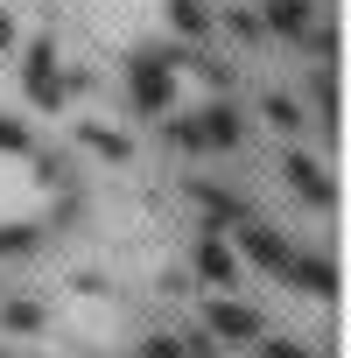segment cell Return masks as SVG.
I'll return each mask as SVG.
<instances>
[{
	"label": "cell",
	"instance_id": "cell-1",
	"mask_svg": "<svg viewBox=\"0 0 351 358\" xmlns=\"http://www.w3.org/2000/svg\"><path fill=\"white\" fill-rule=\"evenodd\" d=\"M211 323H218V330H232V337H253V316H246V309H218Z\"/></svg>",
	"mask_w": 351,
	"mask_h": 358
},
{
	"label": "cell",
	"instance_id": "cell-2",
	"mask_svg": "<svg viewBox=\"0 0 351 358\" xmlns=\"http://www.w3.org/2000/svg\"><path fill=\"white\" fill-rule=\"evenodd\" d=\"M141 358H183V351H176V344H148Z\"/></svg>",
	"mask_w": 351,
	"mask_h": 358
},
{
	"label": "cell",
	"instance_id": "cell-3",
	"mask_svg": "<svg viewBox=\"0 0 351 358\" xmlns=\"http://www.w3.org/2000/svg\"><path fill=\"white\" fill-rule=\"evenodd\" d=\"M267 358H302V351L295 344H267Z\"/></svg>",
	"mask_w": 351,
	"mask_h": 358
}]
</instances>
